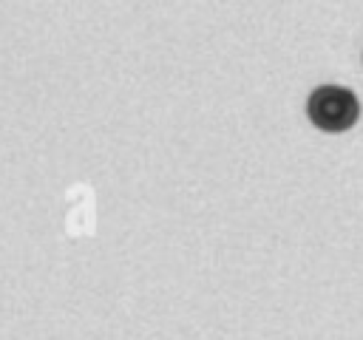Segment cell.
I'll return each instance as SVG.
<instances>
[{
    "label": "cell",
    "instance_id": "6da1fadb",
    "mask_svg": "<svg viewBox=\"0 0 363 340\" xmlns=\"http://www.w3.org/2000/svg\"><path fill=\"white\" fill-rule=\"evenodd\" d=\"M306 116L315 128L340 133L349 130L360 116V99L343 85H318L306 99Z\"/></svg>",
    "mask_w": 363,
    "mask_h": 340
}]
</instances>
